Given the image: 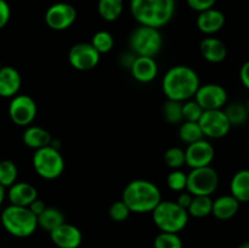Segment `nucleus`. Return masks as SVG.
<instances>
[{"instance_id": "obj_13", "label": "nucleus", "mask_w": 249, "mask_h": 248, "mask_svg": "<svg viewBox=\"0 0 249 248\" xmlns=\"http://www.w3.org/2000/svg\"><path fill=\"white\" fill-rule=\"evenodd\" d=\"M71 66L78 71H90L100 62V53L91 43H78L68 53Z\"/></svg>"}, {"instance_id": "obj_7", "label": "nucleus", "mask_w": 249, "mask_h": 248, "mask_svg": "<svg viewBox=\"0 0 249 248\" xmlns=\"http://www.w3.org/2000/svg\"><path fill=\"white\" fill-rule=\"evenodd\" d=\"M32 163L36 174L45 180L57 179L65 170V159L53 145L36 150Z\"/></svg>"}, {"instance_id": "obj_19", "label": "nucleus", "mask_w": 249, "mask_h": 248, "mask_svg": "<svg viewBox=\"0 0 249 248\" xmlns=\"http://www.w3.org/2000/svg\"><path fill=\"white\" fill-rule=\"evenodd\" d=\"M196 24L197 28L202 33L212 35V34L216 33L224 27V24H225V15L219 11V10L212 7V9L206 10V11L199 12Z\"/></svg>"}, {"instance_id": "obj_31", "label": "nucleus", "mask_w": 249, "mask_h": 248, "mask_svg": "<svg viewBox=\"0 0 249 248\" xmlns=\"http://www.w3.org/2000/svg\"><path fill=\"white\" fill-rule=\"evenodd\" d=\"M91 45L96 49L97 53H107L113 49L114 45V39L109 32L107 31H99L92 35L91 39Z\"/></svg>"}, {"instance_id": "obj_25", "label": "nucleus", "mask_w": 249, "mask_h": 248, "mask_svg": "<svg viewBox=\"0 0 249 248\" xmlns=\"http://www.w3.org/2000/svg\"><path fill=\"white\" fill-rule=\"evenodd\" d=\"M223 111L226 114V117H228L231 126L243 125L249 118L247 105L242 104V102L235 101L229 105L226 104L225 108Z\"/></svg>"}, {"instance_id": "obj_37", "label": "nucleus", "mask_w": 249, "mask_h": 248, "mask_svg": "<svg viewBox=\"0 0 249 248\" xmlns=\"http://www.w3.org/2000/svg\"><path fill=\"white\" fill-rule=\"evenodd\" d=\"M216 0H186L187 5L190 9L195 10V11H206V10L212 9L215 5Z\"/></svg>"}, {"instance_id": "obj_22", "label": "nucleus", "mask_w": 249, "mask_h": 248, "mask_svg": "<svg viewBox=\"0 0 249 248\" xmlns=\"http://www.w3.org/2000/svg\"><path fill=\"white\" fill-rule=\"evenodd\" d=\"M22 140H23V143L27 147L34 148V150L43 148L45 146L51 145V142H53L51 134L46 129L38 125L27 126L23 136H22Z\"/></svg>"}, {"instance_id": "obj_39", "label": "nucleus", "mask_w": 249, "mask_h": 248, "mask_svg": "<svg viewBox=\"0 0 249 248\" xmlns=\"http://www.w3.org/2000/svg\"><path fill=\"white\" fill-rule=\"evenodd\" d=\"M240 79L241 83L243 84V87L249 90V61H247V62H245L241 66Z\"/></svg>"}, {"instance_id": "obj_18", "label": "nucleus", "mask_w": 249, "mask_h": 248, "mask_svg": "<svg viewBox=\"0 0 249 248\" xmlns=\"http://www.w3.org/2000/svg\"><path fill=\"white\" fill-rule=\"evenodd\" d=\"M7 198L14 206L29 207V204L38 198V191L29 182H15L9 187Z\"/></svg>"}, {"instance_id": "obj_12", "label": "nucleus", "mask_w": 249, "mask_h": 248, "mask_svg": "<svg viewBox=\"0 0 249 248\" xmlns=\"http://www.w3.org/2000/svg\"><path fill=\"white\" fill-rule=\"evenodd\" d=\"M77 19V10L67 2H56L45 12V22L53 31H65Z\"/></svg>"}, {"instance_id": "obj_29", "label": "nucleus", "mask_w": 249, "mask_h": 248, "mask_svg": "<svg viewBox=\"0 0 249 248\" xmlns=\"http://www.w3.org/2000/svg\"><path fill=\"white\" fill-rule=\"evenodd\" d=\"M18 169L12 160H0V185L6 189L14 185L17 180Z\"/></svg>"}, {"instance_id": "obj_11", "label": "nucleus", "mask_w": 249, "mask_h": 248, "mask_svg": "<svg viewBox=\"0 0 249 248\" xmlns=\"http://www.w3.org/2000/svg\"><path fill=\"white\" fill-rule=\"evenodd\" d=\"M194 97L195 101L203 108V111L223 109L228 104V91L225 88L214 83L199 85Z\"/></svg>"}, {"instance_id": "obj_33", "label": "nucleus", "mask_w": 249, "mask_h": 248, "mask_svg": "<svg viewBox=\"0 0 249 248\" xmlns=\"http://www.w3.org/2000/svg\"><path fill=\"white\" fill-rule=\"evenodd\" d=\"M165 164L169 168L174 169H180L185 164V150L180 147H170L165 151L164 153Z\"/></svg>"}, {"instance_id": "obj_43", "label": "nucleus", "mask_w": 249, "mask_h": 248, "mask_svg": "<svg viewBox=\"0 0 249 248\" xmlns=\"http://www.w3.org/2000/svg\"><path fill=\"white\" fill-rule=\"evenodd\" d=\"M5 195H6V192H5V187L2 186V185H0V206H1V203L4 202Z\"/></svg>"}, {"instance_id": "obj_47", "label": "nucleus", "mask_w": 249, "mask_h": 248, "mask_svg": "<svg viewBox=\"0 0 249 248\" xmlns=\"http://www.w3.org/2000/svg\"><path fill=\"white\" fill-rule=\"evenodd\" d=\"M2 67V66H1V62H0V68H1Z\"/></svg>"}, {"instance_id": "obj_34", "label": "nucleus", "mask_w": 249, "mask_h": 248, "mask_svg": "<svg viewBox=\"0 0 249 248\" xmlns=\"http://www.w3.org/2000/svg\"><path fill=\"white\" fill-rule=\"evenodd\" d=\"M203 113V108L195 100H187L182 102V121L198 122Z\"/></svg>"}, {"instance_id": "obj_35", "label": "nucleus", "mask_w": 249, "mask_h": 248, "mask_svg": "<svg viewBox=\"0 0 249 248\" xmlns=\"http://www.w3.org/2000/svg\"><path fill=\"white\" fill-rule=\"evenodd\" d=\"M167 185L170 190L177 192H182L186 190L187 185V174L182 170L174 169L167 177Z\"/></svg>"}, {"instance_id": "obj_5", "label": "nucleus", "mask_w": 249, "mask_h": 248, "mask_svg": "<svg viewBox=\"0 0 249 248\" xmlns=\"http://www.w3.org/2000/svg\"><path fill=\"white\" fill-rule=\"evenodd\" d=\"M189 213L173 201H160L153 209V223L163 232L179 233L189 223Z\"/></svg>"}, {"instance_id": "obj_17", "label": "nucleus", "mask_w": 249, "mask_h": 248, "mask_svg": "<svg viewBox=\"0 0 249 248\" xmlns=\"http://www.w3.org/2000/svg\"><path fill=\"white\" fill-rule=\"evenodd\" d=\"M22 78L18 71L11 66H2L0 68V96L14 97L21 89Z\"/></svg>"}, {"instance_id": "obj_14", "label": "nucleus", "mask_w": 249, "mask_h": 248, "mask_svg": "<svg viewBox=\"0 0 249 248\" xmlns=\"http://www.w3.org/2000/svg\"><path fill=\"white\" fill-rule=\"evenodd\" d=\"M214 155L215 151L213 145L209 141L202 139L187 146L185 150V164L189 165L191 169L208 167L213 162Z\"/></svg>"}, {"instance_id": "obj_3", "label": "nucleus", "mask_w": 249, "mask_h": 248, "mask_svg": "<svg viewBox=\"0 0 249 248\" xmlns=\"http://www.w3.org/2000/svg\"><path fill=\"white\" fill-rule=\"evenodd\" d=\"M130 11L139 24L160 29L172 21L175 0H130Z\"/></svg>"}, {"instance_id": "obj_36", "label": "nucleus", "mask_w": 249, "mask_h": 248, "mask_svg": "<svg viewBox=\"0 0 249 248\" xmlns=\"http://www.w3.org/2000/svg\"><path fill=\"white\" fill-rule=\"evenodd\" d=\"M130 209L128 208V206H126L122 199L121 201H117L114 202V203H112L108 211L109 218L113 221H116V223L125 221L126 219L129 218V215H130Z\"/></svg>"}, {"instance_id": "obj_46", "label": "nucleus", "mask_w": 249, "mask_h": 248, "mask_svg": "<svg viewBox=\"0 0 249 248\" xmlns=\"http://www.w3.org/2000/svg\"><path fill=\"white\" fill-rule=\"evenodd\" d=\"M248 150H249V139H248Z\"/></svg>"}, {"instance_id": "obj_10", "label": "nucleus", "mask_w": 249, "mask_h": 248, "mask_svg": "<svg viewBox=\"0 0 249 248\" xmlns=\"http://www.w3.org/2000/svg\"><path fill=\"white\" fill-rule=\"evenodd\" d=\"M36 104L28 95H18L11 99L9 116L16 125L28 126L36 117Z\"/></svg>"}, {"instance_id": "obj_27", "label": "nucleus", "mask_w": 249, "mask_h": 248, "mask_svg": "<svg viewBox=\"0 0 249 248\" xmlns=\"http://www.w3.org/2000/svg\"><path fill=\"white\" fill-rule=\"evenodd\" d=\"M212 208L213 199L211 196H194L191 204L187 208V213L194 218H206L212 214Z\"/></svg>"}, {"instance_id": "obj_30", "label": "nucleus", "mask_w": 249, "mask_h": 248, "mask_svg": "<svg viewBox=\"0 0 249 248\" xmlns=\"http://www.w3.org/2000/svg\"><path fill=\"white\" fill-rule=\"evenodd\" d=\"M163 118L169 124H178L182 121V102L167 100L162 108Z\"/></svg>"}, {"instance_id": "obj_1", "label": "nucleus", "mask_w": 249, "mask_h": 248, "mask_svg": "<svg viewBox=\"0 0 249 248\" xmlns=\"http://www.w3.org/2000/svg\"><path fill=\"white\" fill-rule=\"evenodd\" d=\"M199 85L201 83L196 71L184 65L169 68L162 80V89L167 99L179 102L191 100Z\"/></svg>"}, {"instance_id": "obj_8", "label": "nucleus", "mask_w": 249, "mask_h": 248, "mask_svg": "<svg viewBox=\"0 0 249 248\" xmlns=\"http://www.w3.org/2000/svg\"><path fill=\"white\" fill-rule=\"evenodd\" d=\"M218 185L219 175L211 165L195 168L187 174L186 191L192 196H212L218 189Z\"/></svg>"}, {"instance_id": "obj_28", "label": "nucleus", "mask_w": 249, "mask_h": 248, "mask_svg": "<svg viewBox=\"0 0 249 248\" xmlns=\"http://www.w3.org/2000/svg\"><path fill=\"white\" fill-rule=\"evenodd\" d=\"M179 138L182 142L194 143L204 138L198 122H185L179 128Z\"/></svg>"}, {"instance_id": "obj_24", "label": "nucleus", "mask_w": 249, "mask_h": 248, "mask_svg": "<svg viewBox=\"0 0 249 248\" xmlns=\"http://www.w3.org/2000/svg\"><path fill=\"white\" fill-rule=\"evenodd\" d=\"M36 218H38V226H40L43 230L49 231V232L66 221L62 212L57 208H53V207H46L45 211Z\"/></svg>"}, {"instance_id": "obj_9", "label": "nucleus", "mask_w": 249, "mask_h": 248, "mask_svg": "<svg viewBox=\"0 0 249 248\" xmlns=\"http://www.w3.org/2000/svg\"><path fill=\"white\" fill-rule=\"evenodd\" d=\"M204 136L209 139H221L231 130V124L223 109L203 111L198 121Z\"/></svg>"}, {"instance_id": "obj_42", "label": "nucleus", "mask_w": 249, "mask_h": 248, "mask_svg": "<svg viewBox=\"0 0 249 248\" xmlns=\"http://www.w3.org/2000/svg\"><path fill=\"white\" fill-rule=\"evenodd\" d=\"M136 55L133 53H123V55L121 56V58H119V62H121V65L123 66V67L128 68V70H130L131 65H133L134 60H135Z\"/></svg>"}, {"instance_id": "obj_32", "label": "nucleus", "mask_w": 249, "mask_h": 248, "mask_svg": "<svg viewBox=\"0 0 249 248\" xmlns=\"http://www.w3.org/2000/svg\"><path fill=\"white\" fill-rule=\"evenodd\" d=\"M184 243L179 233L160 231L153 241V248H182Z\"/></svg>"}, {"instance_id": "obj_4", "label": "nucleus", "mask_w": 249, "mask_h": 248, "mask_svg": "<svg viewBox=\"0 0 249 248\" xmlns=\"http://www.w3.org/2000/svg\"><path fill=\"white\" fill-rule=\"evenodd\" d=\"M0 219L5 230L18 238L29 237L38 228V218L28 207L10 204L2 211Z\"/></svg>"}, {"instance_id": "obj_23", "label": "nucleus", "mask_w": 249, "mask_h": 248, "mask_svg": "<svg viewBox=\"0 0 249 248\" xmlns=\"http://www.w3.org/2000/svg\"><path fill=\"white\" fill-rule=\"evenodd\" d=\"M230 191L240 203L249 202V169H241L235 173L230 182Z\"/></svg>"}, {"instance_id": "obj_40", "label": "nucleus", "mask_w": 249, "mask_h": 248, "mask_svg": "<svg viewBox=\"0 0 249 248\" xmlns=\"http://www.w3.org/2000/svg\"><path fill=\"white\" fill-rule=\"evenodd\" d=\"M192 198H194V196H192V195L190 194V192H187V191L180 192L179 197H178L177 203L179 204V206H181L182 208H185L187 211L189 206H190V204H191Z\"/></svg>"}, {"instance_id": "obj_38", "label": "nucleus", "mask_w": 249, "mask_h": 248, "mask_svg": "<svg viewBox=\"0 0 249 248\" xmlns=\"http://www.w3.org/2000/svg\"><path fill=\"white\" fill-rule=\"evenodd\" d=\"M10 6L5 0H0V29L4 28L10 21Z\"/></svg>"}, {"instance_id": "obj_41", "label": "nucleus", "mask_w": 249, "mask_h": 248, "mask_svg": "<svg viewBox=\"0 0 249 248\" xmlns=\"http://www.w3.org/2000/svg\"><path fill=\"white\" fill-rule=\"evenodd\" d=\"M28 208L31 209V211H32V213H33V214H36V215L38 216V215H40V214L43 213L44 211H45V208H46V204L44 203V202L41 201V199L36 198V201H33V202H32L31 204H29V207H28Z\"/></svg>"}, {"instance_id": "obj_15", "label": "nucleus", "mask_w": 249, "mask_h": 248, "mask_svg": "<svg viewBox=\"0 0 249 248\" xmlns=\"http://www.w3.org/2000/svg\"><path fill=\"white\" fill-rule=\"evenodd\" d=\"M50 238L57 248H78L82 245L83 235L77 226L65 221L50 231Z\"/></svg>"}, {"instance_id": "obj_44", "label": "nucleus", "mask_w": 249, "mask_h": 248, "mask_svg": "<svg viewBox=\"0 0 249 248\" xmlns=\"http://www.w3.org/2000/svg\"><path fill=\"white\" fill-rule=\"evenodd\" d=\"M237 248H249V241H246V242L241 243Z\"/></svg>"}, {"instance_id": "obj_21", "label": "nucleus", "mask_w": 249, "mask_h": 248, "mask_svg": "<svg viewBox=\"0 0 249 248\" xmlns=\"http://www.w3.org/2000/svg\"><path fill=\"white\" fill-rule=\"evenodd\" d=\"M240 204L232 195H224L213 201L212 214L219 220H229L237 214Z\"/></svg>"}, {"instance_id": "obj_20", "label": "nucleus", "mask_w": 249, "mask_h": 248, "mask_svg": "<svg viewBox=\"0 0 249 248\" xmlns=\"http://www.w3.org/2000/svg\"><path fill=\"white\" fill-rule=\"evenodd\" d=\"M199 51L204 60L211 63H220L228 56V49L226 45L218 38L214 36H207L199 44Z\"/></svg>"}, {"instance_id": "obj_16", "label": "nucleus", "mask_w": 249, "mask_h": 248, "mask_svg": "<svg viewBox=\"0 0 249 248\" xmlns=\"http://www.w3.org/2000/svg\"><path fill=\"white\" fill-rule=\"evenodd\" d=\"M130 72L134 79L138 80L139 83H143V84L145 83H150L158 74L157 62H156L153 57L136 56L130 67Z\"/></svg>"}, {"instance_id": "obj_6", "label": "nucleus", "mask_w": 249, "mask_h": 248, "mask_svg": "<svg viewBox=\"0 0 249 248\" xmlns=\"http://www.w3.org/2000/svg\"><path fill=\"white\" fill-rule=\"evenodd\" d=\"M129 46L136 56L155 57L163 46V38L160 29L148 26H139L129 36Z\"/></svg>"}, {"instance_id": "obj_2", "label": "nucleus", "mask_w": 249, "mask_h": 248, "mask_svg": "<svg viewBox=\"0 0 249 248\" xmlns=\"http://www.w3.org/2000/svg\"><path fill=\"white\" fill-rule=\"evenodd\" d=\"M122 201L128 206L131 213H152L162 201V195L157 185L152 181L138 179L124 187Z\"/></svg>"}, {"instance_id": "obj_45", "label": "nucleus", "mask_w": 249, "mask_h": 248, "mask_svg": "<svg viewBox=\"0 0 249 248\" xmlns=\"http://www.w3.org/2000/svg\"><path fill=\"white\" fill-rule=\"evenodd\" d=\"M247 109H248V114H249V100H248V102H247Z\"/></svg>"}, {"instance_id": "obj_26", "label": "nucleus", "mask_w": 249, "mask_h": 248, "mask_svg": "<svg viewBox=\"0 0 249 248\" xmlns=\"http://www.w3.org/2000/svg\"><path fill=\"white\" fill-rule=\"evenodd\" d=\"M97 11L105 21H116L123 12V0H99Z\"/></svg>"}]
</instances>
